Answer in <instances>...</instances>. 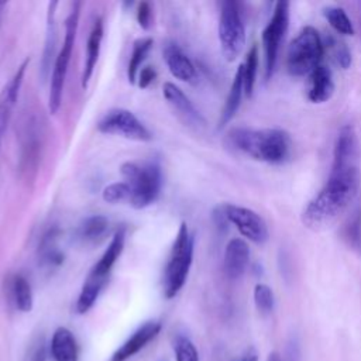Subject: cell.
<instances>
[{
    "label": "cell",
    "mask_w": 361,
    "mask_h": 361,
    "mask_svg": "<svg viewBox=\"0 0 361 361\" xmlns=\"http://www.w3.org/2000/svg\"><path fill=\"white\" fill-rule=\"evenodd\" d=\"M59 230L51 227L41 238L38 245V262L45 268H56L63 262V254L58 248Z\"/></svg>",
    "instance_id": "44dd1931"
},
{
    "label": "cell",
    "mask_w": 361,
    "mask_h": 361,
    "mask_svg": "<svg viewBox=\"0 0 361 361\" xmlns=\"http://www.w3.org/2000/svg\"><path fill=\"white\" fill-rule=\"evenodd\" d=\"M4 7H6V3H4V1H0V21H1V16H3Z\"/></svg>",
    "instance_id": "ab89813d"
},
{
    "label": "cell",
    "mask_w": 361,
    "mask_h": 361,
    "mask_svg": "<svg viewBox=\"0 0 361 361\" xmlns=\"http://www.w3.org/2000/svg\"><path fill=\"white\" fill-rule=\"evenodd\" d=\"M361 185L358 158H333L324 186L302 212V221L312 230L331 226L355 200Z\"/></svg>",
    "instance_id": "6da1fadb"
},
{
    "label": "cell",
    "mask_w": 361,
    "mask_h": 361,
    "mask_svg": "<svg viewBox=\"0 0 361 361\" xmlns=\"http://www.w3.org/2000/svg\"><path fill=\"white\" fill-rule=\"evenodd\" d=\"M268 361H281V357L276 353H272V354H269Z\"/></svg>",
    "instance_id": "f35d334b"
},
{
    "label": "cell",
    "mask_w": 361,
    "mask_h": 361,
    "mask_svg": "<svg viewBox=\"0 0 361 361\" xmlns=\"http://www.w3.org/2000/svg\"><path fill=\"white\" fill-rule=\"evenodd\" d=\"M97 130L103 134L120 135L133 141H151L152 134L144 123L127 109H113L97 123Z\"/></svg>",
    "instance_id": "9c48e42d"
},
{
    "label": "cell",
    "mask_w": 361,
    "mask_h": 361,
    "mask_svg": "<svg viewBox=\"0 0 361 361\" xmlns=\"http://www.w3.org/2000/svg\"><path fill=\"white\" fill-rule=\"evenodd\" d=\"M161 331V323L149 320L140 326L111 355L110 361H126L142 350Z\"/></svg>",
    "instance_id": "4fadbf2b"
},
{
    "label": "cell",
    "mask_w": 361,
    "mask_h": 361,
    "mask_svg": "<svg viewBox=\"0 0 361 361\" xmlns=\"http://www.w3.org/2000/svg\"><path fill=\"white\" fill-rule=\"evenodd\" d=\"M226 142L230 148L261 162L283 164L292 154V138L282 128L234 127L228 130Z\"/></svg>",
    "instance_id": "7a4b0ae2"
},
{
    "label": "cell",
    "mask_w": 361,
    "mask_h": 361,
    "mask_svg": "<svg viewBox=\"0 0 361 361\" xmlns=\"http://www.w3.org/2000/svg\"><path fill=\"white\" fill-rule=\"evenodd\" d=\"M11 298L16 307L20 312L23 313L31 312L34 305L32 289L28 279L21 274H16L11 279Z\"/></svg>",
    "instance_id": "4316f807"
},
{
    "label": "cell",
    "mask_w": 361,
    "mask_h": 361,
    "mask_svg": "<svg viewBox=\"0 0 361 361\" xmlns=\"http://www.w3.org/2000/svg\"><path fill=\"white\" fill-rule=\"evenodd\" d=\"M254 302H255L257 309L261 313H264V314L271 313L272 309H274V305H275L272 289L269 286L264 285V283L255 285V288H254Z\"/></svg>",
    "instance_id": "d6a6232c"
},
{
    "label": "cell",
    "mask_w": 361,
    "mask_h": 361,
    "mask_svg": "<svg viewBox=\"0 0 361 361\" xmlns=\"http://www.w3.org/2000/svg\"><path fill=\"white\" fill-rule=\"evenodd\" d=\"M124 182L130 186V206L145 209L159 196L162 189V171L157 161H127L120 166Z\"/></svg>",
    "instance_id": "3957f363"
},
{
    "label": "cell",
    "mask_w": 361,
    "mask_h": 361,
    "mask_svg": "<svg viewBox=\"0 0 361 361\" xmlns=\"http://www.w3.org/2000/svg\"><path fill=\"white\" fill-rule=\"evenodd\" d=\"M244 94V82H243V68L241 65H238L233 83L230 86V92L228 96L224 102V106L221 109L220 113V118H219V128H223L226 124H228L231 121V118L235 116L237 110L240 109L241 104V99Z\"/></svg>",
    "instance_id": "603a6c76"
},
{
    "label": "cell",
    "mask_w": 361,
    "mask_h": 361,
    "mask_svg": "<svg viewBox=\"0 0 361 361\" xmlns=\"http://www.w3.org/2000/svg\"><path fill=\"white\" fill-rule=\"evenodd\" d=\"M102 39H103V20L100 17L94 18L93 25L90 28L87 42H86V55H85V62H83V71H82V87L86 89L89 85L90 78L93 76L99 55H100V48H102Z\"/></svg>",
    "instance_id": "e0dca14e"
},
{
    "label": "cell",
    "mask_w": 361,
    "mask_h": 361,
    "mask_svg": "<svg viewBox=\"0 0 361 361\" xmlns=\"http://www.w3.org/2000/svg\"><path fill=\"white\" fill-rule=\"evenodd\" d=\"M258 47L254 44L247 56L244 63H241L243 68V82H244V94L251 97L255 86V79H257V71H258Z\"/></svg>",
    "instance_id": "f1b7e54d"
},
{
    "label": "cell",
    "mask_w": 361,
    "mask_h": 361,
    "mask_svg": "<svg viewBox=\"0 0 361 361\" xmlns=\"http://www.w3.org/2000/svg\"><path fill=\"white\" fill-rule=\"evenodd\" d=\"M289 25V3L278 1L265 28L262 30V48L265 61V79L269 80L276 65L278 51Z\"/></svg>",
    "instance_id": "ba28073f"
},
{
    "label": "cell",
    "mask_w": 361,
    "mask_h": 361,
    "mask_svg": "<svg viewBox=\"0 0 361 361\" xmlns=\"http://www.w3.org/2000/svg\"><path fill=\"white\" fill-rule=\"evenodd\" d=\"M152 38L149 37H144V38H138L134 41L133 44V51H131V56L128 61V66H127V78L130 83H135L137 82V75L141 69V65L144 63L147 55L149 54L151 48H152Z\"/></svg>",
    "instance_id": "83f0119b"
},
{
    "label": "cell",
    "mask_w": 361,
    "mask_h": 361,
    "mask_svg": "<svg viewBox=\"0 0 361 361\" xmlns=\"http://www.w3.org/2000/svg\"><path fill=\"white\" fill-rule=\"evenodd\" d=\"M102 197L104 202L116 204L120 202H128L130 200V186L127 182H113L107 185L103 192Z\"/></svg>",
    "instance_id": "4dcf8cb0"
},
{
    "label": "cell",
    "mask_w": 361,
    "mask_h": 361,
    "mask_svg": "<svg viewBox=\"0 0 361 361\" xmlns=\"http://www.w3.org/2000/svg\"><path fill=\"white\" fill-rule=\"evenodd\" d=\"M45 358H47L45 343H44L42 338H38L28 348V353L25 355V361H45Z\"/></svg>",
    "instance_id": "d590c367"
},
{
    "label": "cell",
    "mask_w": 361,
    "mask_h": 361,
    "mask_svg": "<svg viewBox=\"0 0 361 361\" xmlns=\"http://www.w3.org/2000/svg\"><path fill=\"white\" fill-rule=\"evenodd\" d=\"M193 252L195 237L188 224L180 223L162 274V292L166 299L175 298L183 288L193 262Z\"/></svg>",
    "instance_id": "277c9868"
},
{
    "label": "cell",
    "mask_w": 361,
    "mask_h": 361,
    "mask_svg": "<svg viewBox=\"0 0 361 361\" xmlns=\"http://www.w3.org/2000/svg\"><path fill=\"white\" fill-rule=\"evenodd\" d=\"M109 231V220L103 214L86 217L76 228V238L82 244H97Z\"/></svg>",
    "instance_id": "7402d4cb"
},
{
    "label": "cell",
    "mask_w": 361,
    "mask_h": 361,
    "mask_svg": "<svg viewBox=\"0 0 361 361\" xmlns=\"http://www.w3.org/2000/svg\"><path fill=\"white\" fill-rule=\"evenodd\" d=\"M37 123L32 120L27 121L24 126V141L21 145V158H20V165L21 171H24L28 176L31 171L37 169L38 165V158H39V133L37 130Z\"/></svg>",
    "instance_id": "d6986e66"
},
{
    "label": "cell",
    "mask_w": 361,
    "mask_h": 361,
    "mask_svg": "<svg viewBox=\"0 0 361 361\" xmlns=\"http://www.w3.org/2000/svg\"><path fill=\"white\" fill-rule=\"evenodd\" d=\"M51 354L55 361H79V347L73 333L58 327L51 338Z\"/></svg>",
    "instance_id": "ffe728a7"
},
{
    "label": "cell",
    "mask_w": 361,
    "mask_h": 361,
    "mask_svg": "<svg viewBox=\"0 0 361 361\" xmlns=\"http://www.w3.org/2000/svg\"><path fill=\"white\" fill-rule=\"evenodd\" d=\"M28 63H30V59L28 58L24 59L21 65L16 69L13 76L7 80V83L0 90V147H1L6 130L8 127V123L11 120L13 110L18 100Z\"/></svg>",
    "instance_id": "7c38bea8"
},
{
    "label": "cell",
    "mask_w": 361,
    "mask_h": 361,
    "mask_svg": "<svg viewBox=\"0 0 361 361\" xmlns=\"http://www.w3.org/2000/svg\"><path fill=\"white\" fill-rule=\"evenodd\" d=\"M219 39L224 58L234 61L245 45V27L240 6L235 1H221L219 16Z\"/></svg>",
    "instance_id": "52a82bcc"
},
{
    "label": "cell",
    "mask_w": 361,
    "mask_h": 361,
    "mask_svg": "<svg viewBox=\"0 0 361 361\" xmlns=\"http://www.w3.org/2000/svg\"><path fill=\"white\" fill-rule=\"evenodd\" d=\"M176 361H199V353L195 344L186 336H178L173 343Z\"/></svg>",
    "instance_id": "1f68e13d"
},
{
    "label": "cell",
    "mask_w": 361,
    "mask_h": 361,
    "mask_svg": "<svg viewBox=\"0 0 361 361\" xmlns=\"http://www.w3.org/2000/svg\"><path fill=\"white\" fill-rule=\"evenodd\" d=\"M162 94L173 113L178 116L179 120H182L186 126L192 128H203L206 126L204 117L200 114V111L195 107V104L190 102V99L172 82H165L162 86Z\"/></svg>",
    "instance_id": "8fae6325"
},
{
    "label": "cell",
    "mask_w": 361,
    "mask_h": 361,
    "mask_svg": "<svg viewBox=\"0 0 361 361\" xmlns=\"http://www.w3.org/2000/svg\"><path fill=\"white\" fill-rule=\"evenodd\" d=\"M334 87V79L330 68L319 65L309 75L307 99L312 103H324L331 99Z\"/></svg>",
    "instance_id": "ac0fdd59"
},
{
    "label": "cell",
    "mask_w": 361,
    "mask_h": 361,
    "mask_svg": "<svg viewBox=\"0 0 361 361\" xmlns=\"http://www.w3.org/2000/svg\"><path fill=\"white\" fill-rule=\"evenodd\" d=\"M124 244H126V228L120 227L114 231L107 248L104 250L102 257L97 259V262L92 267L87 275L107 282L114 264L117 262V259L120 258L124 250Z\"/></svg>",
    "instance_id": "9a60e30c"
},
{
    "label": "cell",
    "mask_w": 361,
    "mask_h": 361,
    "mask_svg": "<svg viewBox=\"0 0 361 361\" xmlns=\"http://www.w3.org/2000/svg\"><path fill=\"white\" fill-rule=\"evenodd\" d=\"M323 14L334 31L344 35L354 34V25L343 7L329 6L323 10Z\"/></svg>",
    "instance_id": "f546056e"
},
{
    "label": "cell",
    "mask_w": 361,
    "mask_h": 361,
    "mask_svg": "<svg viewBox=\"0 0 361 361\" xmlns=\"http://www.w3.org/2000/svg\"><path fill=\"white\" fill-rule=\"evenodd\" d=\"M106 283H107L106 281H102V279L87 275L82 285V289L79 292L78 300H76V312L80 314L89 312L93 307V305L96 303V300Z\"/></svg>",
    "instance_id": "cb8c5ba5"
},
{
    "label": "cell",
    "mask_w": 361,
    "mask_h": 361,
    "mask_svg": "<svg viewBox=\"0 0 361 361\" xmlns=\"http://www.w3.org/2000/svg\"><path fill=\"white\" fill-rule=\"evenodd\" d=\"M157 78V71L152 66H144L140 69L138 75H137V85L141 89L148 87Z\"/></svg>",
    "instance_id": "8d00e7d4"
},
{
    "label": "cell",
    "mask_w": 361,
    "mask_h": 361,
    "mask_svg": "<svg viewBox=\"0 0 361 361\" xmlns=\"http://www.w3.org/2000/svg\"><path fill=\"white\" fill-rule=\"evenodd\" d=\"M240 361H258V355H257V353H255L254 350H248V351L243 355V358H241Z\"/></svg>",
    "instance_id": "74e56055"
},
{
    "label": "cell",
    "mask_w": 361,
    "mask_h": 361,
    "mask_svg": "<svg viewBox=\"0 0 361 361\" xmlns=\"http://www.w3.org/2000/svg\"><path fill=\"white\" fill-rule=\"evenodd\" d=\"M137 21L138 25L144 30H148L152 24V10L149 3L147 1H141L137 7Z\"/></svg>",
    "instance_id": "e575fe53"
},
{
    "label": "cell",
    "mask_w": 361,
    "mask_h": 361,
    "mask_svg": "<svg viewBox=\"0 0 361 361\" xmlns=\"http://www.w3.org/2000/svg\"><path fill=\"white\" fill-rule=\"evenodd\" d=\"M58 3L52 1L48 4V13H47V34H45V47L42 54V78H47V73L49 72L51 66V58L55 52L56 45V24H55V7Z\"/></svg>",
    "instance_id": "d4e9b609"
},
{
    "label": "cell",
    "mask_w": 361,
    "mask_h": 361,
    "mask_svg": "<svg viewBox=\"0 0 361 361\" xmlns=\"http://www.w3.org/2000/svg\"><path fill=\"white\" fill-rule=\"evenodd\" d=\"M79 10L80 3H75L71 13L65 20V35L61 49L58 51L49 80V93H48V110L51 114H55L62 103V93L65 86V79L68 73V66L75 47L78 25H79Z\"/></svg>",
    "instance_id": "5b68a950"
},
{
    "label": "cell",
    "mask_w": 361,
    "mask_h": 361,
    "mask_svg": "<svg viewBox=\"0 0 361 361\" xmlns=\"http://www.w3.org/2000/svg\"><path fill=\"white\" fill-rule=\"evenodd\" d=\"M223 209L228 224H233L243 237L255 244H264L268 240V226L261 214L248 207L231 203L223 204Z\"/></svg>",
    "instance_id": "30bf717a"
},
{
    "label": "cell",
    "mask_w": 361,
    "mask_h": 361,
    "mask_svg": "<svg viewBox=\"0 0 361 361\" xmlns=\"http://www.w3.org/2000/svg\"><path fill=\"white\" fill-rule=\"evenodd\" d=\"M250 264V247L243 238H231L224 250V272L230 279H238Z\"/></svg>",
    "instance_id": "2e32d148"
},
{
    "label": "cell",
    "mask_w": 361,
    "mask_h": 361,
    "mask_svg": "<svg viewBox=\"0 0 361 361\" xmlns=\"http://www.w3.org/2000/svg\"><path fill=\"white\" fill-rule=\"evenodd\" d=\"M341 238L351 251L361 257V207L354 209L343 224Z\"/></svg>",
    "instance_id": "484cf974"
},
{
    "label": "cell",
    "mask_w": 361,
    "mask_h": 361,
    "mask_svg": "<svg viewBox=\"0 0 361 361\" xmlns=\"http://www.w3.org/2000/svg\"><path fill=\"white\" fill-rule=\"evenodd\" d=\"M324 44L316 28L305 27L290 42L286 54V69L293 76L310 75L320 65Z\"/></svg>",
    "instance_id": "8992f818"
},
{
    "label": "cell",
    "mask_w": 361,
    "mask_h": 361,
    "mask_svg": "<svg viewBox=\"0 0 361 361\" xmlns=\"http://www.w3.org/2000/svg\"><path fill=\"white\" fill-rule=\"evenodd\" d=\"M330 48H331V54H333V58L336 61L337 65H340L343 69H348L350 65H351V52L350 49L347 48L345 44H343L341 41H337V39H333L330 38Z\"/></svg>",
    "instance_id": "836d02e7"
},
{
    "label": "cell",
    "mask_w": 361,
    "mask_h": 361,
    "mask_svg": "<svg viewBox=\"0 0 361 361\" xmlns=\"http://www.w3.org/2000/svg\"><path fill=\"white\" fill-rule=\"evenodd\" d=\"M164 59L173 78L186 83L197 82V71L185 51L175 42H169L164 47Z\"/></svg>",
    "instance_id": "5bb4252c"
}]
</instances>
